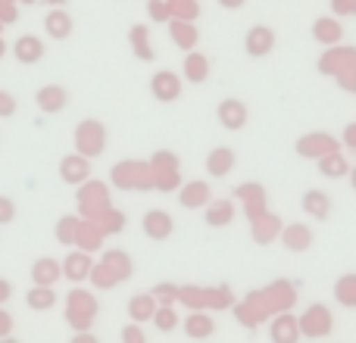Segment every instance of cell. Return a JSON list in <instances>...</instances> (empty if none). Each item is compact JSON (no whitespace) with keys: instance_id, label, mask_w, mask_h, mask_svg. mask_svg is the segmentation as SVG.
Wrapping results in <instances>:
<instances>
[{"instance_id":"484cf974","label":"cell","mask_w":356,"mask_h":343,"mask_svg":"<svg viewBox=\"0 0 356 343\" xmlns=\"http://www.w3.org/2000/svg\"><path fill=\"white\" fill-rule=\"evenodd\" d=\"M154 325L160 328L163 334H169V331H175V328H178V315H175L169 306H160V309L154 312Z\"/></svg>"},{"instance_id":"2e32d148","label":"cell","mask_w":356,"mask_h":343,"mask_svg":"<svg viewBox=\"0 0 356 343\" xmlns=\"http://www.w3.org/2000/svg\"><path fill=\"white\" fill-rule=\"evenodd\" d=\"M60 275H63V269L56 259H38L35 269H31V281L44 284V287H54V284L60 281Z\"/></svg>"},{"instance_id":"44dd1931","label":"cell","mask_w":356,"mask_h":343,"mask_svg":"<svg viewBox=\"0 0 356 343\" xmlns=\"http://www.w3.org/2000/svg\"><path fill=\"white\" fill-rule=\"evenodd\" d=\"M154 312H156V303H154V296H131V303H129V315H131V321H147V319H154Z\"/></svg>"},{"instance_id":"ba28073f","label":"cell","mask_w":356,"mask_h":343,"mask_svg":"<svg viewBox=\"0 0 356 343\" xmlns=\"http://www.w3.org/2000/svg\"><path fill=\"white\" fill-rule=\"evenodd\" d=\"M234 162H238V156H234L232 147H216V150H209V156H207V172H209V178H228V175H232V169H234Z\"/></svg>"},{"instance_id":"7c38bea8","label":"cell","mask_w":356,"mask_h":343,"mask_svg":"<svg viewBox=\"0 0 356 343\" xmlns=\"http://www.w3.org/2000/svg\"><path fill=\"white\" fill-rule=\"evenodd\" d=\"M178 203L184 209H203L209 203V184L207 181H188L184 190L178 194Z\"/></svg>"},{"instance_id":"d6986e66","label":"cell","mask_w":356,"mask_h":343,"mask_svg":"<svg viewBox=\"0 0 356 343\" xmlns=\"http://www.w3.org/2000/svg\"><path fill=\"white\" fill-rule=\"evenodd\" d=\"M319 172L325 178H347L350 175V162L341 153H325V156H319Z\"/></svg>"},{"instance_id":"8fae6325","label":"cell","mask_w":356,"mask_h":343,"mask_svg":"<svg viewBox=\"0 0 356 343\" xmlns=\"http://www.w3.org/2000/svg\"><path fill=\"white\" fill-rule=\"evenodd\" d=\"M184 334H188L191 340H209L216 334V321L209 319L207 312H191L188 319H184Z\"/></svg>"},{"instance_id":"f546056e","label":"cell","mask_w":356,"mask_h":343,"mask_svg":"<svg viewBox=\"0 0 356 343\" xmlns=\"http://www.w3.org/2000/svg\"><path fill=\"white\" fill-rule=\"evenodd\" d=\"M150 19H154V22H166V19H169V10L160 3V0H154V3H150Z\"/></svg>"},{"instance_id":"1f68e13d","label":"cell","mask_w":356,"mask_h":343,"mask_svg":"<svg viewBox=\"0 0 356 343\" xmlns=\"http://www.w3.org/2000/svg\"><path fill=\"white\" fill-rule=\"evenodd\" d=\"M247 0H219V6H225V10H238V6H244Z\"/></svg>"},{"instance_id":"3957f363","label":"cell","mask_w":356,"mask_h":343,"mask_svg":"<svg viewBox=\"0 0 356 343\" xmlns=\"http://www.w3.org/2000/svg\"><path fill=\"white\" fill-rule=\"evenodd\" d=\"M181 78H178L175 72H169V69H163V72H156L154 78H150V94H154L160 103H172V100L181 97Z\"/></svg>"},{"instance_id":"e0dca14e","label":"cell","mask_w":356,"mask_h":343,"mask_svg":"<svg viewBox=\"0 0 356 343\" xmlns=\"http://www.w3.org/2000/svg\"><path fill=\"white\" fill-rule=\"evenodd\" d=\"M313 37L319 44H338L341 37H344V28H341V22H334L332 16H322L313 22Z\"/></svg>"},{"instance_id":"9a60e30c","label":"cell","mask_w":356,"mask_h":343,"mask_svg":"<svg viewBox=\"0 0 356 343\" xmlns=\"http://www.w3.org/2000/svg\"><path fill=\"white\" fill-rule=\"evenodd\" d=\"M184 78L191 81V85H203V81L209 78V60L203 53H197V50H188V56H184Z\"/></svg>"},{"instance_id":"d590c367","label":"cell","mask_w":356,"mask_h":343,"mask_svg":"<svg viewBox=\"0 0 356 343\" xmlns=\"http://www.w3.org/2000/svg\"><path fill=\"white\" fill-rule=\"evenodd\" d=\"M3 53H6V44H3V41H0V56H3Z\"/></svg>"},{"instance_id":"ac0fdd59","label":"cell","mask_w":356,"mask_h":343,"mask_svg":"<svg viewBox=\"0 0 356 343\" xmlns=\"http://www.w3.org/2000/svg\"><path fill=\"white\" fill-rule=\"evenodd\" d=\"M44 28H47L50 37H56V41H63V37L72 35V16L63 10H54L44 16Z\"/></svg>"},{"instance_id":"4fadbf2b","label":"cell","mask_w":356,"mask_h":343,"mask_svg":"<svg viewBox=\"0 0 356 343\" xmlns=\"http://www.w3.org/2000/svg\"><path fill=\"white\" fill-rule=\"evenodd\" d=\"M209 228H225L234 221V203L232 200H216V203H207V212H203Z\"/></svg>"},{"instance_id":"7402d4cb","label":"cell","mask_w":356,"mask_h":343,"mask_svg":"<svg viewBox=\"0 0 356 343\" xmlns=\"http://www.w3.org/2000/svg\"><path fill=\"white\" fill-rule=\"evenodd\" d=\"M300 337V331H297V321L294 319H275V325H272V340L275 343H294Z\"/></svg>"},{"instance_id":"ffe728a7","label":"cell","mask_w":356,"mask_h":343,"mask_svg":"<svg viewBox=\"0 0 356 343\" xmlns=\"http://www.w3.org/2000/svg\"><path fill=\"white\" fill-rule=\"evenodd\" d=\"M25 303H29V309H35V312H47V309L56 303V294H54V287L35 284V287L29 290V296H25Z\"/></svg>"},{"instance_id":"5bb4252c","label":"cell","mask_w":356,"mask_h":343,"mask_svg":"<svg viewBox=\"0 0 356 343\" xmlns=\"http://www.w3.org/2000/svg\"><path fill=\"white\" fill-rule=\"evenodd\" d=\"M88 172H91V162H88V156H63L60 162V178L69 184H79L88 178Z\"/></svg>"},{"instance_id":"4316f807","label":"cell","mask_w":356,"mask_h":343,"mask_svg":"<svg viewBox=\"0 0 356 343\" xmlns=\"http://www.w3.org/2000/svg\"><path fill=\"white\" fill-rule=\"evenodd\" d=\"M0 116L3 119L16 116V97H13L10 91H0Z\"/></svg>"},{"instance_id":"9c48e42d","label":"cell","mask_w":356,"mask_h":343,"mask_svg":"<svg viewBox=\"0 0 356 343\" xmlns=\"http://www.w3.org/2000/svg\"><path fill=\"white\" fill-rule=\"evenodd\" d=\"M13 53H16L19 62L35 66V62L44 56V44H41V37H35V35H22L16 44H13Z\"/></svg>"},{"instance_id":"5b68a950","label":"cell","mask_w":356,"mask_h":343,"mask_svg":"<svg viewBox=\"0 0 356 343\" xmlns=\"http://www.w3.org/2000/svg\"><path fill=\"white\" fill-rule=\"evenodd\" d=\"M35 103H38V110L41 112L56 116V112L69 103V94H66V87H60V85H44L41 91L35 94Z\"/></svg>"},{"instance_id":"8d00e7d4","label":"cell","mask_w":356,"mask_h":343,"mask_svg":"<svg viewBox=\"0 0 356 343\" xmlns=\"http://www.w3.org/2000/svg\"><path fill=\"white\" fill-rule=\"evenodd\" d=\"M54 3H63V0H54Z\"/></svg>"},{"instance_id":"f1b7e54d","label":"cell","mask_w":356,"mask_h":343,"mask_svg":"<svg viewBox=\"0 0 356 343\" xmlns=\"http://www.w3.org/2000/svg\"><path fill=\"white\" fill-rule=\"evenodd\" d=\"M122 340H125V343H144V334H141V328H138V325H129V328H122Z\"/></svg>"},{"instance_id":"e575fe53","label":"cell","mask_w":356,"mask_h":343,"mask_svg":"<svg viewBox=\"0 0 356 343\" xmlns=\"http://www.w3.org/2000/svg\"><path fill=\"white\" fill-rule=\"evenodd\" d=\"M350 181H353V190H356V169H350Z\"/></svg>"},{"instance_id":"52a82bcc","label":"cell","mask_w":356,"mask_h":343,"mask_svg":"<svg viewBox=\"0 0 356 343\" xmlns=\"http://www.w3.org/2000/svg\"><path fill=\"white\" fill-rule=\"evenodd\" d=\"M300 206H303V212H309L313 219L325 221L328 215H332V196H328L325 190H319V187H309L307 194L300 196Z\"/></svg>"},{"instance_id":"30bf717a","label":"cell","mask_w":356,"mask_h":343,"mask_svg":"<svg viewBox=\"0 0 356 343\" xmlns=\"http://www.w3.org/2000/svg\"><path fill=\"white\" fill-rule=\"evenodd\" d=\"M282 244H284V250H291V253H303L313 246V231H309L307 225H288L282 231Z\"/></svg>"},{"instance_id":"6da1fadb","label":"cell","mask_w":356,"mask_h":343,"mask_svg":"<svg viewBox=\"0 0 356 343\" xmlns=\"http://www.w3.org/2000/svg\"><path fill=\"white\" fill-rule=\"evenodd\" d=\"M216 116H219V125L225 131H241L247 122H250V112H247V103L238 97H228L219 103V110H216Z\"/></svg>"},{"instance_id":"4dcf8cb0","label":"cell","mask_w":356,"mask_h":343,"mask_svg":"<svg viewBox=\"0 0 356 343\" xmlns=\"http://www.w3.org/2000/svg\"><path fill=\"white\" fill-rule=\"evenodd\" d=\"M69 234H75V221L72 219H66L60 225V240H63V244H72V237H69Z\"/></svg>"},{"instance_id":"d6a6232c","label":"cell","mask_w":356,"mask_h":343,"mask_svg":"<svg viewBox=\"0 0 356 343\" xmlns=\"http://www.w3.org/2000/svg\"><path fill=\"white\" fill-rule=\"evenodd\" d=\"M344 135H347V147H353V150H356V125H350V128H347Z\"/></svg>"},{"instance_id":"836d02e7","label":"cell","mask_w":356,"mask_h":343,"mask_svg":"<svg viewBox=\"0 0 356 343\" xmlns=\"http://www.w3.org/2000/svg\"><path fill=\"white\" fill-rule=\"evenodd\" d=\"M97 337H91V334H81V337H75V343H94Z\"/></svg>"},{"instance_id":"d4e9b609","label":"cell","mask_w":356,"mask_h":343,"mask_svg":"<svg viewBox=\"0 0 356 343\" xmlns=\"http://www.w3.org/2000/svg\"><path fill=\"white\" fill-rule=\"evenodd\" d=\"M131 47H135V53L141 56V60H154V50L147 47V28H144V25L131 28Z\"/></svg>"},{"instance_id":"603a6c76","label":"cell","mask_w":356,"mask_h":343,"mask_svg":"<svg viewBox=\"0 0 356 343\" xmlns=\"http://www.w3.org/2000/svg\"><path fill=\"white\" fill-rule=\"evenodd\" d=\"M172 41H175V47H181V50H194L197 47V31L191 28V25L172 22Z\"/></svg>"},{"instance_id":"8992f818","label":"cell","mask_w":356,"mask_h":343,"mask_svg":"<svg viewBox=\"0 0 356 343\" xmlns=\"http://www.w3.org/2000/svg\"><path fill=\"white\" fill-rule=\"evenodd\" d=\"M300 328L309 334V337H325V334L332 331V315H328L325 306H319V303H316V306L307 309V315H303Z\"/></svg>"},{"instance_id":"cb8c5ba5","label":"cell","mask_w":356,"mask_h":343,"mask_svg":"<svg viewBox=\"0 0 356 343\" xmlns=\"http://www.w3.org/2000/svg\"><path fill=\"white\" fill-rule=\"evenodd\" d=\"M88 271H91V262H88V256H69L66 265H63V275L75 278V281H81Z\"/></svg>"},{"instance_id":"83f0119b","label":"cell","mask_w":356,"mask_h":343,"mask_svg":"<svg viewBox=\"0 0 356 343\" xmlns=\"http://www.w3.org/2000/svg\"><path fill=\"white\" fill-rule=\"evenodd\" d=\"M16 219V209H13V203L6 200V196H0V225H6V221Z\"/></svg>"},{"instance_id":"7a4b0ae2","label":"cell","mask_w":356,"mask_h":343,"mask_svg":"<svg viewBox=\"0 0 356 343\" xmlns=\"http://www.w3.org/2000/svg\"><path fill=\"white\" fill-rule=\"evenodd\" d=\"M244 50L253 56V60L269 56L272 50H275V31H272L269 25H253V28L247 31V37H244Z\"/></svg>"},{"instance_id":"277c9868","label":"cell","mask_w":356,"mask_h":343,"mask_svg":"<svg viewBox=\"0 0 356 343\" xmlns=\"http://www.w3.org/2000/svg\"><path fill=\"white\" fill-rule=\"evenodd\" d=\"M144 234H147L150 240H169L175 231V221L172 215L166 212V209H150V212H144V221H141Z\"/></svg>"}]
</instances>
